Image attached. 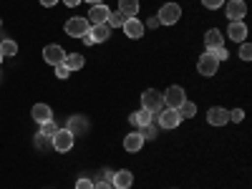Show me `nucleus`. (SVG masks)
I'll return each instance as SVG.
<instances>
[{
    "label": "nucleus",
    "mask_w": 252,
    "mask_h": 189,
    "mask_svg": "<svg viewBox=\"0 0 252 189\" xmlns=\"http://www.w3.org/2000/svg\"><path fill=\"white\" fill-rule=\"evenodd\" d=\"M73 141H76V136L68 131V129H58L53 136H51V146L56 152H71L73 149Z\"/></svg>",
    "instance_id": "obj_2"
},
{
    "label": "nucleus",
    "mask_w": 252,
    "mask_h": 189,
    "mask_svg": "<svg viewBox=\"0 0 252 189\" xmlns=\"http://www.w3.org/2000/svg\"><path fill=\"white\" fill-rule=\"evenodd\" d=\"M202 5H204V8H209V10H217V8H222V5H224V0H202Z\"/></svg>",
    "instance_id": "obj_30"
},
{
    "label": "nucleus",
    "mask_w": 252,
    "mask_h": 189,
    "mask_svg": "<svg viewBox=\"0 0 252 189\" xmlns=\"http://www.w3.org/2000/svg\"><path fill=\"white\" fill-rule=\"evenodd\" d=\"M89 28H91V23L86 18H71V20H66V33L71 38H81L83 33H89Z\"/></svg>",
    "instance_id": "obj_6"
},
{
    "label": "nucleus",
    "mask_w": 252,
    "mask_h": 189,
    "mask_svg": "<svg viewBox=\"0 0 252 189\" xmlns=\"http://www.w3.org/2000/svg\"><path fill=\"white\" fill-rule=\"evenodd\" d=\"M89 3H91V5H98V3H103V0H89Z\"/></svg>",
    "instance_id": "obj_41"
},
{
    "label": "nucleus",
    "mask_w": 252,
    "mask_h": 189,
    "mask_svg": "<svg viewBox=\"0 0 252 189\" xmlns=\"http://www.w3.org/2000/svg\"><path fill=\"white\" fill-rule=\"evenodd\" d=\"M83 63H86V58H83L81 53H66V58H63V66H66L68 71L83 68Z\"/></svg>",
    "instance_id": "obj_20"
},
{
    "label": "nucleus",
    "mask_w": 252,
    "mask_h": 189,
    "mask_svg": "<svg viewBox=\"0 0 252 189\" xmlns=\"http://www.w3.org/2000/svg\"><path fill=\"white\" fill-rule=\"evenodd\" d=\"M0 28H3V20H0Z\"/></svg>",
    "instance_id": "obj_42"
},
{
    "label": "nucleus",
    "mask_w": 252,
    "mask_h": 189,
    "mask_svg": "<svg viewBox=\"0 0 252 189\" xmlns=\"http://www.w3.org/2000/svg\"><path fill=\"white\" fill-rule=\"evenodd\" d=\"M53 68H56V76H58V78H68V76H71V71L63 66V63H58V66H53Z\"/></svg>",
    "instance_id": "obj_32"
},
{
    "label": "nucleus",
    "mask_w": 252,
    "mask_h": 189,
    "mask_svg": "<svg viewBox=\"0 0 252 189\" xmlns=\"http://www.w3.org/2000/svg\"><path fill=\"white\" fill-rule=\"evenodd\" d=\"M81 40H83L86 46H94V38H91V33H83V35H81Z\"/></svg>",
    "instance_id": "obj_36"
},
{
    "label": "nucleus",
    "mask_w": 252,
    "mask_h": 189,
    "mask_svg": "<svg viewBox=\"0 0 252 189\" xmlns=\"http://www.w3.org/2000/svg\"><path fill=\"white\" fill-rule=\"evenodd\" d=\"M58 131V126H56V121L51 119V121H46V124H40V134L43 136H53Z\"/></svg>",
    "instance_id": "obj_27"
},
{
    "label": "nucleus",
    "mask_w": 252,
    "mask_h": 189,
    "mask_svg": "<svg viewBox=\"0 0 252 189\" xmlns=\"http://www.w3.org/2000/svg\"><path fill=\"white\" fill-rule=\"evenodd\" d=\"M217 66H220V61L212 56V53H204V56H199V61H197V71L202 73V76H215L217 73Z\"/></svg>",
    "instance_id": "obj_5"
},
{
    "label": "nucleus",
    "mask_w": 252,
    "mask_h": 189,
    "mask_svg": "<svg viewBox=\"0 0 252 189\" xmlns=\"http://www.w3.org/2000/svg\"><path fill=\"white\" fill-rule=\"evenodd\" d=\"M184 101H187V96H184V89H182V86H169V89H166V94H164V106L179 109Z\"/></svg>",
    "instance_id": "obj_4"
},
{
    "label": "nucleus",
    "mask_w": 252,
    "mask_h": 189,
    "mask_svg": "<svg viewBox=\"0 0 252 189\" xmlns=\"http://www.w3.org/2000/svg\"><path fill=\"white\" fill-rule=\"evenodd\" d=\"M66 129H68L73 136H83V134L89 131V119H86V116H71Z\"/></svg>",
    "instance_id": "obj_10"
},
{
    "label": "nucleus",
    "mask_w": 252,
    "mask_h": 189,
    "mask_svg": "<svg viewBox=\"0 0 252 189\" xmlns=\"http://www.w3.org/2000/svg\"><path fill=\"white\" fill-rule=\"evenodd\" d=\"M114 179V172H109V169H103V182H111Z\"/></svg>",
    "instance_id": "obj_39"
},
{
    "label": "nucleus",
    "mask_w": 252,
    "mask_h": 189,
    "mask_svg": "<svg viewBox=\"0 0 252 189\" xmlns=\"http://www.w3.org/2000/svg\"><path fill=\"white\" fill-rule=\"evenodd\" d=\"M119 10H121L126 18H136V13H139V0H119Z\"/></svg>",
    "instance_id": "obj_22"
},
{
    "label": "nucleus",
    "mask_w": 252,
    "mask_h": 189,
    "mask_svg": "<svg viewBox=\"0 0 252 189\" xmlns=\"http://www.w3.org/2000/svg\"><path fill=\"white\" fill-rule=\"evenodd\" d=\"M141 106H144V111H149V114L157 116L164 109V94H159L157 89H146L141 94Z\"/></svg>",
    "instance_id": "obj_1"
},
{
    "label": "nucleus",
    "mask_w": 252,
    "mask_h": 189,
    "mask_svg": "<svg viewBox=\"0 0 252 189\" xmlns=\"http://www.w3.org/2000/svg\"><path fill=\"white\" fill-rule=\"evenodd\" d=\"M109 8L106 5H103V3H98V5H91V10H89V23L91 26H101V23H106V18H109Z\"/></svg>",
    "instance_id": "obj_8"
},
{
    "label": "nucleus",
    "mask_w": 252,
    "mask_h": 189,
    "mask_svg": "<svg viewBox=\"0 0 252 189\" xmlns=\"http://www.w3.org/2000/svg\"><path fill=\"white\" fill-rule=\"evenodd\" d=\"M207 121L212 124V126H224V124L229 121V111L222 109V106H215V109L207 111Z\"/></svg>",
    "instance_id": "obj_12"
},
{
    "label": "nucleus",
    "mask_w": 252,
    "mask_h": 189,
    "mask_svg": "<svg viewBox=\"0 0 252 189\" xmlns=\"http://www.w3.org/2000/svg\"><path fill=\"white\" fill-rule=\"evenodd\" d=\"M139 134L144 136V141H146V139H157V136H159V129H157V121H152V124H146V126H141V129H139Z\"/></svg>",
    "instance_id": "obj_25"
},
{
    "label": "nucleus",
    "mask_w": 252,
    "mask_h": 189,
    "mask_svg": "<svg viewBox=\"0 0 252 189\" xmlns=\"http://www.w3.org/2000/svg\"><path fill=\"white\" fill-rule=\"evenodd\" d=\"M242 119H245V111H242V109L229 111V121H242Z\"/></svg>",
    "instance_id": "obj_34"
},
{
    "label": "nucleus",
    "mask_w": 252,
    "mask_h": 189,
    "mask_svg": "<svg viewBox=\"0 0 252 189\" xmlns=\"http://www.w3.org/2000/svg\"><path fill=\"white\" fill-rule=\"evenodd\" d=\"M18 53V43H15V40H10V38H5L3 40V43H0V56H15Z\"/></svg>",
    "instance_id": "obj_23"
},
{
    "label": "nucleus",
    "mask_w": 252,
    "mask_h": 189,
    "mask_svg": "<svg viewBox=\"0 0 252 189\" xmlns=\"http://www.w3.org/2000/svg\"><path fill=\"white\" fill-rule=\"evenodd\" d=\"M227 35L235 40V43H240V40H245L247 38V26L242 23V20H235V23H229V31H227Z\"/></svg>",
    "instance_id": "obj_17"
},
{
    "label": "nucleus",
    "mask_w": 252,
    "mask_h": 189,
    "mask_svg": "<svg viewBox=\"0 0 252 189\" xmlns=\"http://www.w3.org/2000/svg\"><path fill=\"white\" fill-rule=\"evenodd\" d=\"M63 3H66V5H68V8H76V5H78V3H81V0H63Z\"/></svg>",
    "instance_id": "obj_40"
},
{
    "label": "nucleus",
    "mask_w": 252,
    "mask_h": 189,
    "mask_svg": "<svg viewBox=\"0 0 252 189\" xmlns=\"http://www.w3.org/2000/svg\"><path fill=\"white\" fill-rule=\"evenodd\" d=\"M157 18H159V23H164V26H174L177 20L182 18V8L177 3H164Z\"/></svg>",
    "instance_id": "obj_3"
},
{
    "label": "nucleus",
    "mask_w": 252,
    "mask_h": 189,
    "mask_svg": "<svg viewBox=\"0 0 252 189\" xmlns=\"http://www.w3.org/2000/svg\"><path fill=\"white\" fill-rule=\"evenodd\" d=\"M245 15H247V5H245V0H229V3H227V18L235 23V20H242Z\"/></svg>",
    "instance_id": "obj_9"
},
{
    "label": "nucleus",
    "mask_w": 252,
    "mask_h": 189,
    "mask_svg": "<svg viewBox=\"0 0 252 189\" xmlns=\"http://www.w3.org/2000/svg\"><path fill=\"white\" fill-rule=\"evenodd\" d=\"M76 189H94V182L83 177V179H78V182H76Z\"/></svg>",
    "instance_id": "obj_33"
},
{
    "label": "nucleus",
    "mask_w": 252,
    "mask_h": 189,
    "mask_svg": "<svg viewBox=\"0 0 252 189\" xmlns=\"http://www.w3.org/2000/svg\"><path fill=\"white\" fill-rule=\"evenodd\" d=\"M94 189H114V184L111 182H98V184H94Z\"/></svg>",
    "instance_id": "obj_35"
},
{
    "label": "nucleus",
    "mask_w": 252,
    "mask_h": 189,
    "mask_svg": "<svg viewBox=\"0 0 252 189\" xmlns=\"http://www.w3.org/2000/svg\"><path fill=\"white\" fill-rule=\"evenodd\" d=\"M141 146H144V136H141L139 131H134V134H129V136L124 139V149H126V152H131V154H136Z\"/></svg>",
    "instance_id": "obj_18"
},
{
    "label": "nucleus",
    "mask_w": 252,
    "mask_h": 189,
    "mask_svg": "<svg viewBox=\"0 0 252 189\" xmlns=\"http://www.w3.org/2000/svg\"><path fill=\"white\" fill-rule=\"evenodd\" d=\"M177 111H179V116H182V119H189V116H194V114H197V106H194L192 101H184Z\"/></svg>",
    "instance_id": "obj_26"
},
{
    "label": "nucleus",
    "mask_w": 252,
    "mask_h": 189,
    "mask_svg": "<svg viewBox=\"0 0 252 189\" xmlns=\"http://www.w3.org/2000/svg\"><path fill=\"white\" fill-rule=\"evenodd\" d=\"M159 126L161 129H177V126L182 124V116L177 109H166V111H159Z\"/></svg>",
    "instance_id": "obj_7"
},
{
    "label": "nucleus",
    "mask_w": 252,
    "mask_h": 189,
    "mask_svg": "<svg viewBox=\"0 0 252 189\" xmlns=\"http://www.w3.org/2000/svg\"><path fill=\"white\" fill-rule=\"evenodd\" d=\"M35 146H38V149H48V146H51V136L35 134Z\"/></svg>",
    "instance_id": "obj_28"
},
{
    "label": "nucleus",
    "mask_w": 252,
    "mask_h": 189,
    "mask_svg": "<svg viewBox=\"0 0 252 189\" xmlns=\"http://www.w3.org/2000/svg\"><path fill=\"white\" fill-rule=\"evenodd\" d=\"M209 53H212L217 61H227V58H229V53H227V48H224V46H220V48H212Z\"/></svg>",
    "instance_id": "obj_29"
},
{
    "label": "nucleus",
    "mask_w": 252,
    "mask_h": 189,
    "mask_svg": "<svg viewBox=\"0 0 252 189\" xmlns=\"http://www.w3.org/2000/svg\"><path fill=\"white\" fill-rule=\"evenodd\" d=\"M0 63H3V56H0Z\"/></svg>",
    "instance_id": "obj_43"
},
{
    "label": "nucleus",
    "mask_w": 252,
    "mask_h": 189,
    "mask_svg": "<svg viewBox=\"0 0 252 189\" xmlns=\"http://www.w3.org/2000/svg\"><path fill=\"white\" fill-rule=\"evenodd\" d=\"M129 121L136 126V129H141V126H146V124H152V121H154V114H149V111H144V109H141V111L131 114Z\"/></svg>",
    "instance_id": "obj_21"
},
{
    "label": "nucleus",
    "mask_w": 252,
    "mask_h": 189,
    "mask_svg": "<svg viewBox=\"0 0 252 189\" xmlns=\"http://www.w3.org/2000/svg\"><path fill=\"white\" fill-rule=\"evenodd\" d=\"M89 33H91V38H94V43H103V40H109L111 28H109L106 23H101V26H91Z\"/></svg>",
    "instance_id": "obj_19"
},
{
    "label": "nucleus",
    "mask_w": 252,
    "mask_h": 189,
    "mask_svg": "<svg viewBox=\"0 0 252 189\" xmlns=\"http://www.w3.org/2000/svg\"><path fill=\"white\" fill-rule=\"evenodd\" d=\"M126 23V15L119 10V13H109V18H106V26L109 28H121Z\"/></svg>",
    "instance_id": "obj_24"
},
{
    "label": "nucleus",
    "mask_w": 252,
    "mask_h": 189,
    "mask_svg": "<svg viewBox=\"0 0 252 189\" xmlns=\"http://www.w3.org/2000/svg\"><path fill=\"white\" fill-rule=\"evenodd\" d=\"M121 28H124V33L129 35V38H141L144 35V23H141L139 18H126V23Z\"/></svg>",
    "instance_id": "obj_13"
},
{
    "label": "nucleus",
    "mask_w": 252,
    "mask_h": 189,
    "mask_svg": "<svg viewBox=\"0 0 252 189\" xmlns=\"http://www.w3.org/2000/svg\"><path fill=\"white\" fill-rule=\"evenodd\" d=\"M31 116H33L38 124H46V121L53 119V111H51L48 103H35V106L31 109Z\"/></svg>",
    "instance_id": "obj_14"
},
{
    "label": "nucleus",
    "mask_w": 252,
    "mask_h": 189,
    "mask_svg": "<svg viewBox=\"0 0 252 189\" xmlns=\"http://www.w3.org/2000/svg\"><path fill=\"white\" fill-rule=\"evenodd\" d=\"M111 184H114V189H129V187L134 184V177H131V172H129V169H121V172H116V174H114Z\"/></svg>",
    "instance_id": "obj_15"
},
{
    "label": "nucleus",
    "mask_w": 252,
    "mask_h": 189,
    "mask_svg": "<svg viewBox=\"0 0 252 189\" xmlns=\"http://www.w3.org/2000/svg\"><path fill=\"white\" fill-rule=\"evenodd\" d=\"M43 58H46V63H51V66H58V63H63V58H66V51H63L61 46H46Z\"/></svg>",
    "instance_id": "obj_11"
},
{
    "label": "nucleus",
    "mask_w": 252,
    "mask_h": 189,
    "mask_svg": "<svg viewBox=\"0 0 252 189\" xmlns=\"http://www.w3.org/2000/svg\"><path fill=\"white\" fill-rule=\"evenodd\" d=\"M58 3V0H40V5H43V8H53Z\"/></svg>",
    "instance_id": "obj_37"
},
{
    "label": "nucleus",
    "mask_w": 252,
    "mask_h": 189,
    "mask_svg": "<svg viewBox=\"0 0 252 189\" xmlns=\"http://www.w3.org/2000/svg\"><path fill=\"white\" fill-rule=\"evenodd\" d=\"M240 58H242V61H250V58H252V46H250V43H242V48H240Z\"/></svg>",
    "instance_id": "obj_31"
},
{
    "label": "nucleus",
    "mask_w": 252,
    "mask_h": 189,
    "mask_svg": "<svg viewBox=\"0 0 252 189\" xmlns=\"http://www.w3.org/2000/svg\"><path fill=\"white\" fill-rule=\"evenodd\" d=\"M204 46H207V51H212V48H220V46H224V35L220 33V28L207 31V35H204Z\"/></svg>",
    "instance_id": "obj_16"
},
{
    "label": "nucleus",
    "mask_w": 252,
    "mask_h": 189,
    "mask_svg": "<svg viewBox=\"0 0 252 189\" xmlns=\"http://www.w3.org/2000/svg\"><path fill=\"white\" fill-rule=\"evenodd\" d=\"M146 26H149V28H157V26H159V18H157V15L149 18V23H146Z\"/></svg>",
    "instance_id": "obj_38"
}]
</instances>
